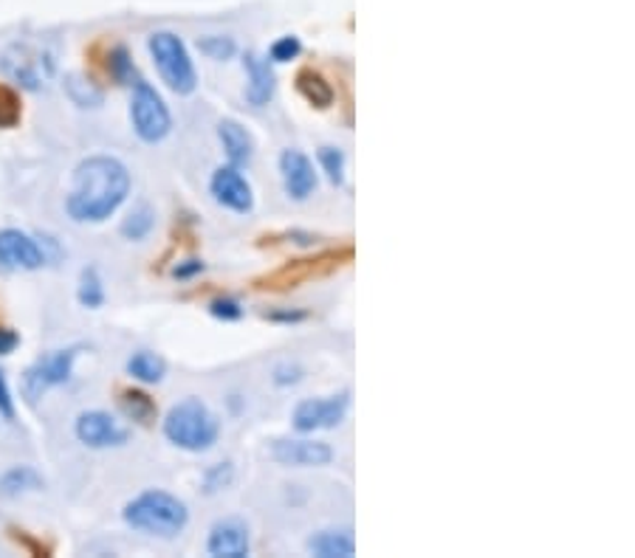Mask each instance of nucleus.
<instances>
[{"instance_id": "1", "label": "nucleus", "mask_w": 635, "mask_h": 558, "mask_svg": "<svg viewBox=\"0 0 635 558\" xmlns=\"http://www.w3.org/2000/svg\"><path fill=\"white\" fill-rule=\"evenodd\" d=\"M131 192V172L113 156L82 158L71 178L66 209L77 224H102L125 204Z\"/></svg>"}, {"instance_id": "2", "label": "nucleus", "mask_w": 635, "mask_h": 558, "mask_svg": "<svg viewBox=\"0 0 635 558\" xmlns=\"http://www.w3.org/2000/svg\"><path fill=\"white\" fill-rule=\"evenodd\" d=\"M127 525L145 536H159V539H175L190 522V511L179 497L167 491H145L136 500H131L122 511Z\"/></svg>"}, {"instance_id": "3", "label": "nucleus", "mask_w": 635, "mask_h": 558, "mask_svg": "<svg viewBox=\"0 0 635 558\" xmlns=\"http://www.w3.org/2000/svg\"><path fill=\"white\" fill-rule=\"evenodd\" d=\"M0 71L26 91H46L57 71V54L46 39H14L0 54Z\"/></svg>"}, {"instance_id": "4", "label": "nucleus", "mask_w": 635, "mask_h": 558, "mask_svg": "<svg viewBox=\"0 0 635 558\" xmlns=\"http://www.w3.org/2000/svg\"><path fill=\"white\" fill-rule=\"evenodd\" d=\"M218 418L201 398H184L165 418V437L172 446L186 448V452H206V448H212L215 441H218Z\"/></svg>"}, {"instance_id": "5", "label": "nucleus", "mask_w": 635, "mask_h": 558, "mask_svg": "<svg viewBox=\"0 0 635 558\" xmlns=\"http://www.w3.org/2000/svg\"><path fill=\"white\" fill-rule=\"evenodd\" d=\"M147 48H150L152 62H156V68H159L165 86L170 88L172 93L186 96V93L195 91L199 77H195V66H192L190 52H186V46L181 43L179 34H172V32L150 34Z\"/></svg>"}, {"instance_id": "6", "label": "nucleus", "mask_w": 635, "mask_h": 558, "mask_svg": "<svg viewBox=\"0 0 635 558\" xmlns=\"http://www.w3.org/2000/svg\"><path fill=\"white\" fill-rule=\"evenodd\" d=\"M131 86H133V99H131L133 130H136V136H139L141 141L156 145V141L167 138V133H170V127H172L170 111H167L161 93L156 91L150 82H145L139 73L133 77Z\"/></svg>"}, {"instance_id": "7", "label": "nucleus", "mask_w": 635, "mask_h": 558, "mask_svg": "<svg viewBox=\"0 0 635 558\" xmlns=\"http://www.w3.org/2000/svg\"><path fill=\"white\" fill-rule=\"evenodd\" d=\"M80 355V348H66V350H52L48 355L37 358L32 367L23 375V395H26L29 403H37L46 392H52L54 387H60L71 378L73 362Z\"/></svg>"}, {"instance_id": "8", "label": "nucleus", "mask_w": 635, "mask_h": 558, "mask_svg": "<svg viewBox=\"0 0 635 558\" xmlns=\"http://www.w3.org/2000/svg\"><path fill=\"white\" fill-rule=\"evenodd\" d=\"M48 263L43 246L21 229L0 231V271H37Z\"/></svg>"}, {"instance_id": "9", "label": "nucleus", "mask_w": 635, "mask_h": 558, "mask_svg": "<svg viewBox=\"0 0 635 558\" xmlns=\"http://www.w3.org/2000/svg\"><path fill=\"white\" fill-rule=\"evenodd\" d=\"M344 412H348V392L328 395V398H308L299 401L292 414V423L297 432H319V429H333L342 423Z\"/></svg>"}, {"instance_id": "10", "label": "nucleus", "mask_w": 635, "mask_h": 558, "mask_svg": "<svg viewBox=\"0 0 635 558\" xmlns=\"http://www.w3.org/2000/svg\"><path fill=\"white\" fill-rule=\"evenodd\" d=\"M209 190H212V195H215V201H218L220 206H226V209L240 212V215L252 212V206H254L252 184L246 181L240 167H235V164L218 167L209 181Z\"/></svg>"}, {"instance_id": "11", "label": "nucleus", "mask_w": 635, "mask_h": 558, "mask_svg": "<svg viewBox=\"0 0 635 558\" xmlns=\"http://www.w3.org/2000/svg\"><path fill=\"white\" fill-rule=\"evenodd\" d=\"M272 457L280 466L317 468L328 466L333 460V452L328 443L305 441V437H280V441L272 443Z\"/></svg>"}, {"instance_id": "12", "label": "nucleus", "mask_w": 635, "mask_h": 558, "mask_svg": "<svg viewBox=\"0 0 635 558\" xmlns=\"http://www.w3.org/2000/svg\"><path fill=\"white\" fill-rule=\"evenodd\" d=\"M80 443H86L88 448H111V446H125L127 443V429L120 426V421H113L107 412H82L77 418V426H73Z\"/></svg>"}, {"instance_id": "13", "label": "nucleus", "mask_w": 635, "mask_h": 558, "mask_svg": "<svg viewBox=\"0 0 635 558\" xmlns=\"http://www.w3.org/2000/svg\"><path fill=\"white\" fill-rule=\"evenodd\" d=\"M249 527L243 520H220L212 525L206 550L215 558H246L249 556Z\"/></svg>"}, {"instance_id": "14", "label": "nucleus", "mask_w": 635, "mask_h": 558, "mask_svg": "<svg viewBox=\"0 0 635 558\" xmlns=\"http://www.w3.org/2000/svg\"><path fill=\"white\" fill-rule=\"evenodd\" d=\"M280 175H283L285 192L294 201H305L317 190V172H314L311 158L303 156L299 150H283V156H280Z\"/></svg>"}, {"instance_id": "15", "label": "nucleus", "mask_w": 635, "mask_h": 558, "mask_svg": "<svg viewBox=\"0 0 635 558\" xmlns=\"http://www.w3.org/2000/svg\"><path fill=\"white\" fill-rule=\"evenodd\" d=\"M243 66H246V73H249V86H246V99H249V105H254V107L269 105L274 96V88H277L269 59H263L260 54H246Z\"/></svg>"}, {"instance_id": "16", "label": "nucleus", "mask_w": 635, "mask_h": 558, "mask_svg": "<svg viewBox=\"0 0 635 558\" xmlns=\"http://www.w3.org/2000/svg\"><path fill=\"white\" fill-rule=\"evenodd\" d=\"M218 138H220V145H224L229 164L243 167L252 161L254 138H252V133L240 125V122H235V118H224V122L218 125Z\"/></svg>"}, {"instance_id": "17", "label": "nucleus", "mask_w": 635, "mask_h": 558, "mask_svg": "<svg viewBox=\"0 0 635 558\" xmlns=\"http://www.w3.org/2000/svg\"><path fill=\"white\" fill-rule=\"evenodd\" d=\"M308 550L319 558H351L356 553V539L351 531H319L308 539Z\"/></svg>"}, {"instance_id": "18", "label": "nucleus", "mask_w": 635, "mask_h": 558, "mask_svg": "<svg viewBox=\"0 0 635 558\" xmlns=\"http://www.w3.org/2000/svg\"><path fill=\"white\" fill-rule=\"evenodd\" d=\"M127 373L145 384H159L167 373V364L161 355L150 353V350H139V353L131 355V362H127Z\"/></svg>"}, {"instance_id": "19", "label": "nucleus", "mask_w": 635, "mask_h": 558, "mask_svg": "<svg viewBox=\"0 0 635 558\" xmlns=\"http://www.w3.org/2000/svg\"><path fill=\"white\" fill-rule=\"evenodd\" d=\"M41 488H43V477L29 466L9 468V471L0 477V493H3V497H18V493L41 491Z\"/></svg>"}, {"instance_id": "20", "label": "nucleus", "mask_w": 635, "mask_h": 558, "mask_svg": "<svg viewBox=\"0 0 635 558\" xmlns=\"http://www.w3.org/2000/svg\"><path fill=\"white\" fill-rule=\"evenodd\" d=\"M297 88L299 93L317 107H328L333 102V88L328 86L317 71H299Z\"/></svg>"}, {"instance_id": "21", "label": "nucleus", "mask_w": 635, "mask_h": 558, "mask_svg": "<svg viewBox=\"0 0 635 558\" xmlns=\"http://www.w3.org/2000/svg\"><path fill=\"white\" fill-rule=\"evenodd\" d=\"M77 299H80L82 308H102V303H105V283H102L100 271L93 269H86L80 274V288H77Z\"/></svg>"}, {"instance_id": "22", "label": "nucleus", "mask_w": 635, "mask_h": 558, "mask_svg": "<svg viewBox=\"0 0 635 558\" xmlns=\"http://www.w3.org/2000/svg\"><path fill=\"white\" fill-rule=\"evenodd\" d=\"M152 226H156V212L147 204H139L122 220V235H125L127 240H145L152 231Z\"/></svg>"}, {"instance_id": "23", "label": "nucleus", "mask_w": 635, "mask_h": 558, "mask_svg": "<svg viewBox=\"0 0 635 558\" xmlns=\"http://www.w3.org/2000/svg\"><path fill=\"white\" fill-rule=\"evenodd\" d=\"M66 91L68 96H71L73 105L80 107H97L102 102V91L93 82H88V79H82L80 73H71V77L66 79Z\"/></svg>"}, {"instance_id": "24", "label": "nucleus", "mask_w": 635, "mask_h": 558, "mask_svg": "<svg viewBox=\"0 0 635 558\" xmlns=\"http://www.w3.org/2000/svg\"><path fill=\"white\" fill-rule=\"evenodd\" d=\"M120 403H122V409H125L127 418H133V421H139V423H150L152 414H156V403H152L145 392H136V389L122 392Z\"/></svg>"}, {"instance_id": "25", "label": "nucleus", "mask_w": 635, "mask_h": 558, "mask_svg": "<svg viewBox=\"0 0 635 558\" xmlns=\"http://www.w3.org/2000/svg\"><path fill=\"white\" fill-rule=\"evenodd\" d=\"M23 107H21V96L12 91L9 86H0V127L9 130L21 122Z\"/></svg>"}, {"instance_id": "26", "label": "nucleus", "mask_w": 635, "mask_h": 558, "mask_svg": "<svg viewBox=\"0 0 635 558\" xmlns=\"http://www.w3.org/2000/svg\"><path fill=\"white\" fill-rule=\"evenodd\" d=\"M319 164H322V170L328 172V181L331 184H342L344 181V156L342 150H337V147H319Z\"/></svg>"}, {"instance_id": "27", "label": "nucleus", "mask_w": 635, "mask_h": 558, "mask_svg": "<svg viewBox=\"0 0 635 558\" xmlns=\"http://www.w3.org/2000/svg\"><path fill=\"white\" fill-rule=\"evenodd\" d=\"M199 48H201V54L204 57H209V59H229V57H235V39L233 37H218V34H212V37H201L199 39Z\"/></svg>"}, {"instance_id": "28", "label": "nucleus", "mask_w": 635, "mask_h": 558, "mask_svg": "<svg viewBox=\"0 0 635 558\" xmlns=\"http://www.w3.org/2000/svg\"><path fill=\"white\" fill-rule=\"evenodd\" d=\"M229 482H233V463H220V466L209 468L204 477V486L209 493L220 491V488H226Z\"/></svg>"}, {"instance_id": "29", "label": "nucleus", "mask_w": 635, "mask_h": 558, "mask_svg": "<svg viewBox=\"0 0 635 558\" xmlns=\"http://www.w3.org/2000/svg\"><path fill=\"white\" fill-rule=\"evenodd\" d=\"M299 52H303V46H299L297 37H280L269 54H272L274 62H288V59L297 57Z\"/></svg>"}, {"instance_id": "30", "label": "nucleus", "mask_w": 635, "mask_h": 558, "mask_svg": "<svg viewBox=\"0 0 635 558\" xmlns=\"http://www.w3.org/2000/svg\"><path fill=\"white\" fill-rule=\"evenodd\" d=\"M212 316H218V319H224V322H235V319H240L243 316V308H240V303H235V299H215V303L209 305Z\"/></svg>"}, {"instance_id": "31", "label": "nucleus", "mask_w": 635, "mask_h": 558, "mask_svg": "<svg viewBox=\"0 0 635 558\" xmlns=\"http://www.w3.org/2000/svg\"><path fill=\"white\" fill-rule=\"evenodd\" d=\"M299 378H303V369H299L297 364H280V367L274 369V384H280V387L297 384Z\"/></svg>"}, {"instance_id": "32", "label": "nucleus", "mask_w": 635, "mask_h": 558, "mask_svg": "<svg viewBox=\"0 0 635 558\" xmlns=\"http://www.w3.org/2000/svg\"><path fill=\"white\" fill-rule=\"evenodd\" d=\"M0 414H3L7 421H12L14 418V398H12V392H9V384H7L3 369H0Z\"/></svg>"}, {"instance_id": "33", "label": "nucleus", "mask_w": 635, "mask_h": 558, "mask_svg": "<svg viewBox=\"0 0 635 558\" xmlns=\"http://www.w3.org/2000/svg\"><path fill=\"white\" fill-rule=\"evenodd\" d=\"M18 344H21V335L9 328H0V355L14 353V348H18Z\"/></svg>"}, {"instance_id": "34", "label": "nucleus", "mask_w": 635, "mask_h": 558, "mask_svg": "<svg viewBox=\"0 0 635 558\" xmlns=\"http://www.w3.org/2000/svg\"><path fill=\"white\" fill-rule=\"evenodd\" d=\"M199 271H204V263H199V260H186V265H179V269H175V276H179V280H186V276L199 274Z\"/></svg>"}]
</instances>
